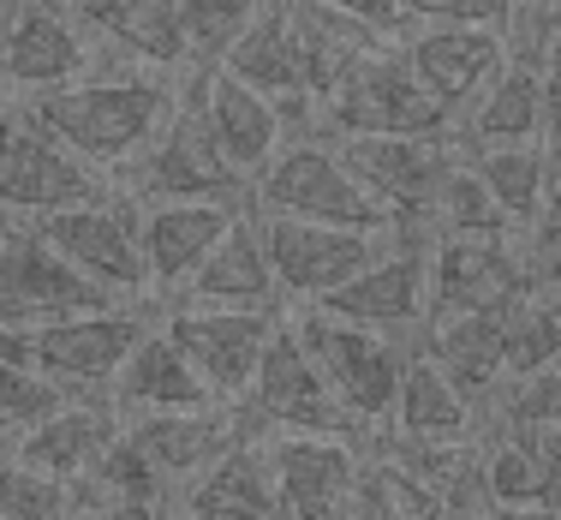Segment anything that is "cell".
<instances>
[{
	"mask_svg": "<svg viewBox=\"0 0 561 520\" xmlns=\"http://www.w3.org/2000/svg\"><path fill=\"white\" fill-rule=\"evenodd\" d=\"M173 97H180V90H173L168 72H156V66H108V72L90 66L72 84L43 90V97H19V102L36 114V126L55 132L66 150H78L84 162L114 173L168 120Z\"/></svg>",
	"mask_w": 561,
	"mask_h": 520,
	"instance_id": "obj_1",
	"label": "cell"
},
{
	"mask_svg": "<svg viewBox=\"0 0 561 520\" xmlns=\"http://www.w3.org/2000/svg\"><path fill=\"white\" fill-rule=\"evenodd\" d=\"M251 204L305 222H341V228H377V234L394 228L389 204L346 168L341 144L329 132H287L280 150L251 180Z\"/></svg>",
	"mask_w": 561,
	"mask_h": 520,
	"instance_id": "obj_2",
	"label": "cell"
},
{
	"mask_svg": "<svg viewBox=\"0 0 561 520\" xmlns=\"http://www.w3.org/2000/svg\"><path fill=\"white\" fill-rule=\"evenodd\" d=\"M317 132H329V138H358V132H454V120L424 90V78L412 72L400 36H389V43L358 55L329 84V97L317 102Z\"/></svg>",
	"mask_w": 561,
	"mask_h": 520,
	"instance_id": "obj_3",
	"label": "cell"
},
{
	"mask_svg": "<svg viewBox=\"0 0 561 520\" xmlns=\"http://www.w3.org/2000/svg\"><path fill=\"white\" fill-rule=\"evenodd\" d=\"M108 168L84 162L78 150H66L48 126H36V114L19 97L0 90V210L19 222L55 216L66 204L108 192Z\"/></svg>",
	"mask_w": 561,
	"mask_h": 520,
	"instance_id": "obj_4",
	"label": "cell"
},
{
	"mask_svg": "<svg viewBox=\"0 0 561 520\" xmlns=\"http://www.w3.org/2000/svg\"><path fill=\"white\" fill-rule=\"evenodd\" d=\"M287 317L305 336V347H311V359L323 365L335 402L353 412L365 431L389 425L400 371H407V359H412L407 347H400V336L353 324V317H335V312H323V305H299V312H287Z\"/></svg>",
	"mask_w": 561,
	"mask_h": 520,
	"instance_id": "obj_5",
	"label": "cell"
},
{
	"mask_svg": "<svg viewBox=\"0 0 561 520\" xmlns=\"http://www.w3.org/2000/svg\"><path fill=\"white\" fill-rule=\"evenodd\" d=\"M239 419H245V431L270 437V431H341V437H358L365 425L353 419L335 389H329L323 365L311 359V347L305 336L293 329V317L280 312L275 336L263 341V359L257 371H251V383L239 389Z\"/></svg>",
	"mask_w": 561,
	"mask_h": 520,
	"instance_id": "obj_6",
	"label": "cell"
},
{
	"mask_svg": "<svg viewBox=\"0 0 561 520\" xmlns=\"http://www.w3.org/2000/svg\"><path fill=\"white\" fill-rule=\"evenodd\" d=\"M108 180L126 197H138V204H162V197H239V192H251L245 173L216 150V138H209V126L197 120V109H192L185 90L173 97V109H168L162 126H156L150 138H144L138 150L108 173Z\"/></svg>",
	"mask_w": 561,
	"mask_h": 520,
	"instance_id": "obj_7",
	"label": "cell"
},
{
	"mask_svg": "<svg viewBox=\"0 0 561 520\" xmlns=\"http://www.w3.org/2000/svg\"><path fill=\"white\" fill-rule=\"evenodd\" d=\"M144 329H150V312H138V299H119V305H90V312L31 324L19 329V341L36 371L90 395V389H114L119 365H126V353L138 347Z\"/></svg>",
	"mask_w": 561,
	"mask_h": 520,
	"instance_id": "obj_8",
	"label": "cell"
},
{
	"mask_svg": "<svg viewBox=\"0 0 561 520\" xmlns=\"http://www.w3.org/2000/svg\"><path fill=\"white\" fill-rule=\"evenodd\" d=\"M90 305H119V293L90 282L55 239H43L36 222L7 216V228H0V324L31 329L48 317L90 312Z\"/></svg>",
	"mask_w": 561,
	"mask_h": 520,
	"instance_id": "obj_9",
	"label": "cell"
},
{
	"mask_svg": "<svg viewBox=\"0 0 561 520\" xmlns=\"http://www.w3.org/2000/svg\"><path fill=\"white\" fill-rule=\"evenodd\" d=\"M311 305L370 329H389V336H412V329L424 336V317H431V239L412 228H389L382 251L365 270L346 275L335 293H323Z\"/></svg>",
	"mask_w": 561,
	"mask_h": 520,
	"instance_id": "obj_10",
	"label": "cell"
},
{
	"mask_svg": "<svg viewBox=\"0 0 561 520\" xmlns=\"http://www.w3.org/2000/svg\"><path fill=\"white\" fill-rule=\"evenodd\" d=\"M346 168L389 204L394 228L424 234V210H431L443 173L454 168V156L466 150L454 132H358V138H335Z\"/></svg>",
	"mask_w": 561,
	"mask_h": 520,
	"instance_id": "obj_11",
	"label": "cell"
},
{
	"mask_svg": "<svg viewBox=\"0 0 561 520\" xmlns=\"http://www.w3.org/2000/svg\"><path fill=\"white\" fill-rule=\"evenodd\" d=\"M36 228H43V239H55L90 282H102L119 299L150 293L138 251V197H126L119 185H108L102 197H84V204H66L55 216H36Z\"/></svg>",
	"mask_w": 561,
	"mask_h": 520,
	"instance_id": "obj_12",
	"label": "cell"
},
{
	"mask_svg": "<svg viewBox=\"0 0 561 520\" xmlns=\"http://www.w3.org/2000/svg\"><path fill=\"white\" fill-rule=\"evenodd\" d=\"M263 222V246H270L275 282L293 305H311L323 293H335L346 275H358L370 258L382 251L377 228H341V222H305V216H280V210H257Z\"/></svg>",
	"mask_w": 561,
	"mask_h": 520,
	"instance_id": "obj_13",
	"label": "cell"
},
{
	"mask_svg": "<svg viewBox=\"0 0 561 520\" xmlns=\"http://www.w3.org/2000/svg\"><path fill=\"white\" fill-rule=\"evenodd\" d=\"M96 66V43L66 0H12L7 48H0V90L7 97H43Z\"/></svg>",
	"mask_w": 561,
	"mask_h": 520,
	"instance_id": "obj_14",
	"label": "cell"
},
{
	"mask_svg": "<svg viewBox=\"0 0 561 520\" xmlns=\"http://www.w3.org/2000/svg\"><path fill=\"white\" fill-rule=\"evenodd\" d=\"M275 324H280V305L275 312L270 305H173L168 312V336L185 347L197 377L221 402H239V389L251 383Z\"/></svg>",
	"mask_w": 561,
	"mask_h": 520,
	"instance_id": "obj_15",
	"label": "cell"
},
{
	"mask_svg": "<svg viewBox=\"0 0 561 520\" xmlns=\"http://www.w3.org/2000/svg\"><path fill=\"white\" fill-rule=\"evenodd\" d=\"M185 97H192L197 120L209 126V138H216V150L233 162L245 180H257V168L270 162L280 150V138H287V114L275 109L270 97H263L257 84H245L239 72H227V66H185Z\"/></svg>",
	"mask_w": 561,
	"mask_h": 520,
	"instance_id": "obj_16",
	"label": "cell"
},
{
	"mask_svg": "<svg viewBox=\"0 0 561 520\" xmlns=\"http://www.w3.org/2000/svg\"><path fill=\"white\" fill-rule=\"evenodd\" d=\"M227 72H239L245 84H257L263 97L287 114L293 132H317V90H311V66H305L299 31H293L287 0H263L251 12V24L227 43V55L216 60Z\"/></svg>",
	"mask_w": 561,
	"mask_h": 520,
	"instance_id": "obj_17",
	"label": "cell"
},
{
	"mask_svg": "<svg viewBox=\"0 0 561 520\" xmlns=\"http://www.w3.org/2000/svg\"><path fill=\"white\" fill-rule=\"evenodd\" d=\"M275 466V490H280V515L293 520H329L346 515L358 485V461L365 449L341 431H270L263 437Z\"/></svg>",
	"mask_w": 561,
	"mask_h": 520,
	"instance_id": "obj_18",
	"label": "cell"
},
{
	"mask_svg": "<svg viewBox=\"0 0 561 520\" xmlns=\"http://www.w3.org/2000/svg\"><path fill=\"white\" fill-rule=\"evenodd\" d=\"M239 216V197H162L138 204V251L150 275V299H180L192 270L209 258V246Z\"/></svg>",
	"mask_w": 561,
	"mask_h": 520,
	"instance_id": "obj_19",
	"label": "cell"
},
{
	"mask_svg": "<svg viewBox=\"0 0 561 520\" xmlns=\"http://www.w3.org/2000/svg\"><path fill=\"white\" fill-rule=\"evenodd\" d=\"M126 437L144 461L173 485V497H185L197 473L233 449L245 437V419H239L233 402H197V407H162V412H131Z\"/></svg>",
	"mask_w": 561,
	"mask_h": 520,
	"instance_id": "obj_20",
	"label": "cell"
},
{
	"mask_svg": "<svg viewBox=\"0 0 561 520\" xmlns=\"http://www.w3.org/2000/svg\"><path fill=\"white\" fill-rule=\"evenodd\" d=\"M400 48H407L412 72L424 78V90H431V97L448 109V120L460 114L466 102H472L478 90H484L490 78L502 72V60H507L496 24H443V19H419V24H407Z\"/></svg>",
	"mask_w": 561,
	"mask_h": 520,
	"instance_id": "obj_21",
	"label": "cell"
},
{
	"mask_svg": "<svg viewBox=\"0 0 561 520\" xmlns=\"http://www.w3.org/2000/svg\"><path fill=\"white\" fill-rule=\"evenodd\" d=\"M287 299L275 282L270 246H263V222L257 204H239V216L227 222V234L209 246V258L192 270V282L180 287L173 305H275Z\"/></svg>",
	"mask_w": 561,
	"mask_h": 520,
	"instance_id": "obj_22",
	"label": "cell"
},
{
	"mask_svg": "<svg viewBox=\"0 0 561 520\" xmlns=\"http://www.w3.org/2000/svg\"><path fill=\"white\" fill-rule=\"evenodd\" d=\"M78 24L90 31L96 48H114L126 66H156V72H180L192 66L180 24V0H66Z\"/></svg>",
	"mask_w": 561,
	"mask_h": 520,
	"instance_id": "obj_23",
	"label": "cell"
},
{
	"mask_svg": "<svg viewBox=\"0 0 561 520\" xmlns=\"http://www.w3.org/2000/svg\"><path fill=\"white\" fill-rule=\"evenodd\" d=\"M180 509L197 515V520H275L280 490H275V466H270L263 437L245 431L233 449H221V455L185 485Z\"/></svg>",
	"mask_w": 561,
	"mask_h": 520,
	"instance_id": "obj_24",
	"label": "cell"
},
{
	"mask_svg": "<svg viewBox=\"0 0 561 520\" xmlns=\"http://www.w3.org/2000/svg\"><path fill=\"white\" fill-rule=\"evenodd\" d=\"M507 305L496 312H443V317H424V353L472 395L478 407H490V395L507 383Z\"/></svg>",
	"mask_w": 561,
	"mask_h": 520,
	"instance_id": "obj_25",
	"label": "cell"
},
{
	"mask_svg": "<svg viewBox=\"0 0 561 520\" xmlns=\"http://www.w3.org/2000/svg\"><path fill=\"white\" fill-rule=\"evenodd\" d=\"M114 437H119V402H84V395H72V402L55 407L43 425L12 437V455L72 485V478H84L90 466L108 455Z\"/></svg>",
	"mask_w": 561,
	"mask_h": 520,
	"instance_id": "obj_26",
	"label": "cell"
},
{
	"mask_svg": "<svg viewBox=\"0 0 561 520\" xmlns=\"http://www.w3.org/2000/svg\"><path fill=\"white\" fill-rule=\"evenodd\" d=\"M114 402H119V412H162V407L221 402V395H209V383L197 377V365L185 359V347L168 336V324H150L138 336V347L126 353V365H119Z\"/></svg>",
	"mask_w": 561,
	"mask_h": 520,
	"instance_id": "obj_27",
	"label": "cell"
},
{
	"mask_svg": "<svg viewBox=\"0 0 561 520\" xmlns=\"http://www.w3.org/2000/svg\"><path fill=\"white\" fill-rule=\"evenodd\" d=\"M478 419H484V407L419 347V353L407 359V371H400L389 431L394 437H472Z\"/></svg>",
	"mask_w": 561,
	"mask_h": 520,
	"instance_id": "obj_28",
	"label": "cell"
},
{
	"mask_svg": "<svg viewBox=\"0 0 561 520\" xmlns=\"http://www.w3.org/2000/svg\"><path fill=\"white\" fill-rule=\"evenodd\" d=\"M454 138L460 144H519L543 138V78L531 66L502 60V72L454 114Z\"/></svg>",
	"mask_w": 561,
	"mask_h": 520,
	"instance_id": "obj_29",
	"label": "cell"
},
{
	"mask_svg": "<svg viewBox=\"0 0 561 520\" xmlns=\"http://www.w3.org/2000/svg\"><path fill=\"white\" fill-rule=\"evenodd\" d=\"M478 180L490 185V197L502 204V216L514 222L519 234L538 222V204L550 192V173H556V156L543 138H519V144H466Z\"/></svg>",
	"mask_w": 561,
	"mask_h": 520,
	"instance_id": "obj_30",
	"label": "cell"
},
{
	"mask_svg": "<svg viewBox=\"0 0 561 520\" xmlns=\"http://www.w3.org/2000/svg\"><path fill=\"white\" fill-rule=\"evenodd\" d=\"M484 490H490V515H550V473H543V455L531 443V431L490 425Z\"/></svg>",
	"mask_w": 561,
	"mask_h": 520,
	"instance_id": "obj_31",
	"label": "cell"
},
{
	"mask_svg": "<svg viewBox=\"0 0 561 520\" xmlns=\"http://www.w3.org/2000/svg\"><path fill=\"white\" fill-rule=\"evenodd\" d=\"M346 515H377V520H424V515H443L436 490L424 485L400 455L377 449V455L358 461V485H353V502Z\"/></svg>",
	"mask_w": 561,
	"mask_h": 520,
	"instance_id": "obj_32",
	"label": "cell"
},
{
	"mask_svg": "<svg viewBox=\"0 0 561 520\" xmlns=\"http://www.w3.org/2000/svg\"><path fill=\"white\" fill-rule=\"evenodd\" d=\"M502 353H507V383L531 377V371H543V365H556V359H561V312H556V299H543L538 287L519 293V299L507 305Z\"/></svg>",
	"mask_w": 561,
	"mask_h": 520,
	"instance_id": "obj_33",
	"label": "cell"
},
{
	"mask_svg": "<svg viewBox=\"0 0 561 520\" xmlns=\"http://www.w3.org/2000/svg\"><path fill=\"white\" fill-rule=\"evenodd\" d=\"M72 395L78 389L36 371L31 359H0V437H24L31 425H43L55 407L72 402Z\"/></svg>",
	"mask_w": 561,
	"mask_h": 520,
	"instance_id": "obj_34",
	"label": "cell"
},
{
	"mask_svg": "<svg viewBox=\"0 0 561 520\" xmlns=\"http://www.w3.org/2000/svg\"><path fill=\"white\" fill-rule=\"evenodd\" d=\"M484 419L490 425H514V431H556L561 425V359L543 365V371H531V377L502 383V389L490 395Z\"/></svg>",
	"mask_w": 561,
	"mask_h": 520,
	"instance_id": "obj_35",
	"label": "cell"
},
{
	"mask_svg": "<svg viewBox=\"0 0 561 520\" xmlns=\"http://www.w3.org/2000/svg\"><path fill=\"white\" fill-rule=\"evenodd\" d=\"M496 31H502V55L507 60L543 72V60H550L556 43H561V0H507Z\"/></svg>",
	"mask_w": 561,
	"mask_h": 520,
	"instance_id": "obj_36",
	"label": "cell"
},
{
	"mask_svg": "<svg viewBox=\"0 0 561 520\" xmlns=\"http://www.w3.org/2000/svg\"><path fill=\"white\" fill-rule=\"evenodd\" d=\"M43 515H72V485L7 455L0 461V520H43Z\"/></svg>",
	"mask_w": 561,
	"mask_h": 520,
	"instance_id": "obj_37",
	"label": "cell"
},
{
	"mask_svg": "<svg viewBox=\"0 0 561 520\" xmlns=\"http://www.w3.org/2000/svg\"><path fill=\"white\" fill-rule=\"evenodd\" d=\"M263 0H180V24H185V48H192V66H209L227 55L239 31L251 24Z\"/></svg>",
	"mask_w": 561,
	"mask_h": 520,
	"instance_id": "obj_38",
	"label": "cell"
},
{
	"mask_svg": "<svg viewBox=\"0 0 561 520\" xmlns=\"http://www.w3.org/2000/svg\"><path fill=\"white\" fill-rule=\"evenodd\" d=\"M507 0H412V24L443 19V24H502Z\"/></svg>",
	"mask_w": 561,
	"mask_h": 520,
	"instance_id": "obj_39",
	"label": "cell"
},
{
	"mask_svg": "<svg viewBox=\"0 0 561 520\" xmlns=\"http://www.w3.org/2000/svg\"><path fill=\"white\" fill-rule=\"evenodd\" d=\"M335 7H346L353 19L377 24L389 36H407V24H412V0H335Z\"/></svg>",
	"mask_w": 561,
	"mask_h": 520,
	"instance_id": "obj_40",
	"label": "cell"
},
{
	"mask_svg": "<svg viewBox=\"0 0 561 520\" xmlns=\"http://www.w3.org/2000/svg\"><path fill=\"white\" fill-rule=\"evenodd\" d=\"M543 144H550V156L561 162V43H556V55L543 60Z\"/></svg>",
	"mask_w": 561,
	"mask_h": 520,
	"instance_id": "obj_41",
	"label": "cell"
},
{
	"mask_svg": "<svg viewBox=\"0 0 561 520\" xmlns=\"http://www.w3.org/2000/svg\"><path fill=\"white\" fill-rule=\"evenodd\" d=\"M531 246H543V251H561V162L550 173V192H543V204H538V222L526 228Z\"/></svg>",
	"mask_w": 561,
	"mask_h": 520,
	"instance_id": "obj_42",
	"label": "cell"
},
{
	"mask_svg": "<svg viewBox=\"0 0 561 520\" xmlns=\"http://www.w3.org/2000/svg\"><path fill=\"white\" fill-rule=\"evenodd\" d=\"M531 443H538L543 473H550V515H561V425L556 431H531Z\"/></svg>",
	"mask_w": 561,
	"mask_h": 520,
	"instance_id": "obj_43",
	"label": "cell"
},
{
	"mask_svg": "<svg viewBox=\"0 0 561 520\" xmlns=\"http://www.w3.org/2000/svg\"><path fill=\"white\" fill-rule=\"evenodd\" d=\"M7 24H12V0H0V48H7Z\"/></svg>",
	"mask_w": 561,
	"mask_h": 520,
	"instance_id": "obj_44",
	"label": "cell"
}]
</instances>
